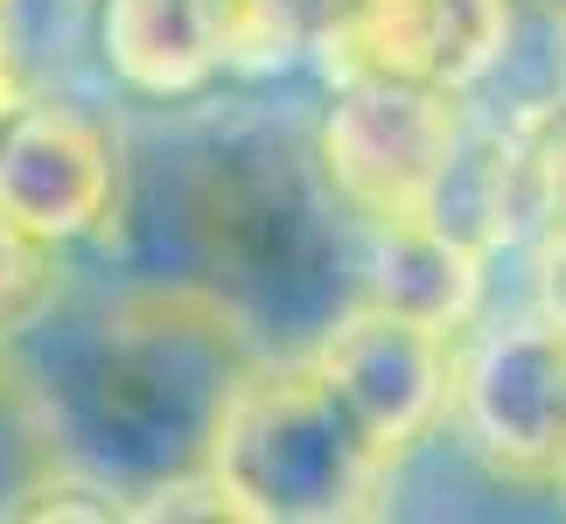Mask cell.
Segmentation results:
<instances>
[{"instance_id": "cell-1", "label": "cell", "mask_w": 566, "mask_h": 524, "mask_svg": "<svg viewBox=\"0 0 566 524\" xmlns=\"http://www.w3.org/2000/svg\"><path fill=\"white\" fill-rule=\"evenodd\" d=\"M84 266L210 301L266 357L308 349L357 308V217L315 155V113L196 98L126 119V182Z\"/></svg>"}, {"instance_id": "cell-2", "label": "cell", "mask_w": 566, "mask_h": 524, "mask_svg": "<svg viewBox=\"0 0 566 524\" xmlns=\"http://www.w3.org/2000/svg\"><path fill=\"white\" fill-rule=\"evenodd\" d=\"M0 357L50 462H71L140 504L147 490L210 469L217 420L266 349L182 287L77 259L56 301Z\"/></svg>"}, {"instance_id": "cell-3", "label": "cell", "mask_w": 566, "mask_h": 524, "mask_svg": "<svg viewBox=\"0 0 566 524\" xmlns=\"http://www.w3.org/2000/svg\"><path fill=\"white\" fill-rule=\"evenodd\" d=\"M210 475L238 524H350L378 517L391 496V469L350 427L308 349L259 357L238 378L210 441Z\"/></svg>"}, {"instance_id": "cell-4", "label": "cell", "mask_w": 566, "mask_h": 524, "mask_svg": "<svg viewBox=\"0 0 566 524\" xmlns=\"http://www.w3.org/2000/svg\"><path fill=\"white\" fill-rule=\"evenodd\" d=\"M448 427L496 483L559 490L566 475V329L532 301L517 315H475L454 343Z\"/></svg>"}, {"instance_id": "cell-5", "label": "cell", "mask_w": 566, "mask_h": 524, "mask_svg": "<svg viewBox=\"0 0 566 524\" xmlns=\"http://www.w3.org/2000/svg\"><path fill=\"white\" fill-rule=\"evenodd\" d=\"M126 182V119L105 92L35 84L0 119V210L42 245L84 259Z\"/></svg>"}, {"instance_id": "cell-6", "label": "cell", "mask_w": 566, "mask_h": 524, "mask_svg": "<svg viewBox=\"0 0 566 524\" xmlns=\"http://www.w3.org/2000/svg\"><path fill=\"white\" fill-rule=\"evenodd\" d=\"M462 119H469L462 98L420 92V84H322L315 155L357 224L420 217L454 140H462Z\"/></svg>"}, {"instance_id": "cell-7", "label": "cell", "mask_w": 566, "mask_h": 524, "mask_svg": "<svg viewBox=\"0 0 566 524\" xmlns=\"http://www.w3.org/2000/svg\"><path fill=\"white\" fill-rule=\"evenodd\" d=\"M454 343L462 336L357 301V308H343L329 329L308 343V364L322 370V385L336 391V406L350 412V427L371 441V454L399 475L412 454L448 427Z\"/></svg>"}, {"instance_id": "cell-8", "label": "cell", "mask_w": 566, "mask_h": 524, "mask_svg": "<svg viewBox=\"0 0 566 524\" xmlns=\"http://www.w3.org/2000/svg\"><path fill=\"white\" fill-rule=\"evenodd\" d=\"M504 0H329L308 42V77L469 98L504 42Z\"/></svg>"}, {"instance_id": "cell-9", "label": "cell", "mask_w": 566, "mask_h": 524, "mask_svg": "<svg viewBox=\"0 0 566 524\" xmlns=\"http://www.w3.org/2000/svg\"><path fill=\"white\" fill-rule=\"evenodd\" d=\"M71 42L92 50V92L119 113H176L231 92L224 0H84Z\"/></svg>"}, {"instance_id": "cell-10", "label": "cell", "mask_w": 566, "mask_h": 524, "mask_svg": "<svg viewBox=\"0 0 566 524\" xmlns=\"http://www.w3.org/2000/svg\"><path fill=\"white\" fill-rule=\"evenodd\" d=\"M357 301L462 336L490 301V259L427 217H378L357 224Z\"/></svg>"}, {"instance_id": "cell-11", "label": "cell", "mask_w": 566, "mask_h": 524, "mask_svg": "<svg viewBox=\"0 0 566 524\" xmlns=\"http://www.w3.org/2000/svg\"><path fill=\"white\" fill-rule=\"evenodd\" d=\"M71 266H77L71 252L42 245L35 231H21L14 217L0 210V349H8V343L56 301V287L71 280Z\"/></svg>"}, {"instance_id": "cell-12", "label": "cell", "mask_w": 566, "mask_h": 524, "mask_svg": "<svg viewBox=\"0 0 566 524\" xmlns=\"http://www.w3.org/2000/svg\"><path fill=\"white\" fill-rule=\"evenodd\" d=\"M35 469H50V448H42V433L29 420V399H21L8 357H0V511H8V496L29 483Z\"/></svg>"}, {"instance_id": "cell-13", "label": "cell", "mask_w": 566, "mask_h": 524, "mask_svg": "<svg viewBox=\"0 0 566 524\" xmlns=\"http://www.w3.org/2000/svg\"><path fill=\"white\" fill-rule=\"evenodd\" d=\"M566 231V113L532 140V238Z\"/></svg>"}, {"instance_id": "cell-14", "label": "cell", "mask_w": 566, "mask_h": 524, "mask_svg": "<svg viewBox=\"0 0 566 524\" xmlns=\"http://www.w3.org/2000/svg\"><path fill=\"white\" fill-rule=\"evenodd\" d=\"M29 14H21V0H0V119H8V105L29 92Z\"/></svg>"}, {"instance_id": "cell-15", "label": "cell", "mask_w": 566, "mask_h": 524, "mask_svg": "<svg viewBox=\"0 0 566 524\" xmlns=\"http://www.w3.org/2000/svg\"><path fill=\"white\" fill-rule=\"evenodd\" d=\"M532 308L566 329V231L532 238Z\"/></svg>"}, {"instance_id": "cell-16", "label": "cell", "mask_w": 566, "mask_h": 524, "mask_svg": "<svg viewBox=\"0 0 566 524\" xmlns=\"http://www.w3.org/2000/svg\"><path fill=\"white\" fill-rule=\"evenodd\" d=\"M21 14H29V35H63V42H71L84 0H21Z\"/></svg>"}, {"instance_id": "cell-17", "label": "cell", "mask_w": 566, "mask_h": 524, "mask_svg": "<svg viewBox=\"0 0 566 524\" xmlns=\"http://www.w3.org/2000/svg\"><path fill=\"white\" fill-rule=\"evenodd\" d=\"M511 14H566V0H504Z\"/></svg>"}, {"instance_id": "cell-18", "label": "cell", "mask_w": 566, "mask_h": 524, "mask_svg": "<svg viewBox=\"0 0 566 524\" xmlns=\"http://www.w3.org/2000/svg\"><path fill=\"white\" fill-rule=\"evenodd\" d=\"M553 496H559V504H566V475H559V490H553Z\"/></svg>"}]
</instances>
